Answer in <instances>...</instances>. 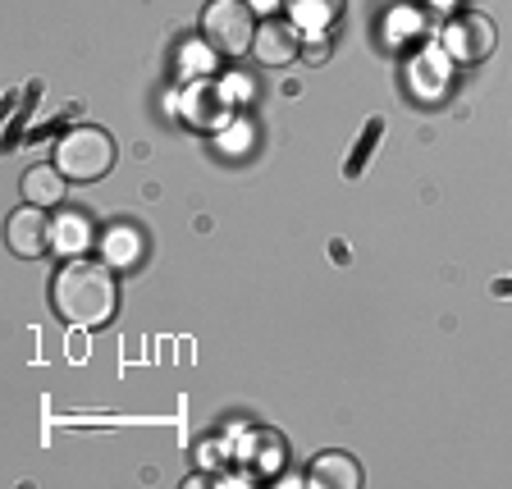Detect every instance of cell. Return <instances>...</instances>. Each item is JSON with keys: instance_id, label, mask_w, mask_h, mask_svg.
<instances>
[{"instance_id": "1", "label": "cell", "mask_w": 512, "mask_h": 489, "mask_svg": "<svg viewBox=\"0 0 512 489\" xmlns=\"http://www.w3.org/2000/svg\"><path fill=\"white\" fill-rule=\"evenodd\" d=\"M51 307L69 330H106L119 311L115 266L87 261V256L64 261L51 279Z\"/></svg>"}, {"instance_id": "2", "label": "cell", "mask_w": 512, "mask_h": 489, "mask_svg": "<svg viewBox=\"0 0 512 489\" xmlns=\"http://www.w3.org/2000/svg\"><path fill=\"white\" fill-rule=\"evenodd\" d=\"M55 165L69 183H96L115 170V138L96 124H78L55 142Z\"/></svg>"}, {"instance_id": "3", "label": "cell", "mask_w": 512, "mask_h": 489, "mask_svg": "<svg viewBox=\"0 0 512 489\" xmlns=\"http://www.w3.org/2000/svg\"><path fill=\"white\" fill-rule=\"evenodd\" d=\"M197 28H202V42L211 46L220 60H243V55H252L256 14L247 0H206Z\"/></svg>"}, {"instance_id": "4", "label": "cell", "mask_w": 512, "mask_h": 489, "mask_svg": "<svg viewBox=\"0 0 512 489\" xmlns=\"http://www.w3.org/2000/svg\"><path fill=\"white\" fill-rule=\"evenodd\" d=\"M51 243H55L51 215H46L42 206H28V202H23L19 211L5 220V247H10L14 256H23V261H37V256H42Z\"/></svg>"}, {"instance_id": "5", "label": "cell", "mask_w": 512, "mask_h": 489, "mask_svg": "<svg viewBox=\"0 0 512 489\" xmlns=\"http://www.w3.org/2000/svg\"><path fill=\"white\" fill-rule=\"evenodd\" d=\"M252 55L266 64V69H284V64H293L302 55L298 23H288V19H261V23H256Z\"/></svg>"}, {"instance_id": "6", "label": "cell", "mask_w": 512, "mask_h": 489, "mask_svg": "<svg viewBox=\"0 0 512 489\" xmlns=\"http://www.w3.org/2000/svg\"><path fill=\"white\" fill-rule=\"evenodd\" d=\"M444 51L458 60H485L494 51V23L485 14H462L458 23H448Z\"/></svg>"}, {"instance_id": "7", "label": "cell", "mask_w": 512, "mask_h": 489, "mask_svg": "<svg viewBox=\"0 0 512 489\" xmlns=\"http://www.w3.org/2000/svg\"><path fill=\"white\" fill-rule=\"evenodd\" d=\"M362 462L352 458V453H320L316 462L307 467V485L311 489H362Z\"/></svg>"}, {"instance_id": "8", "label": "cell", "mask_w": 512, "mask_h": 489, "mask_svg": "<svg viewBox=\"0 0 512 489\" xmlns=\"http://www.w3.org/2000/svg\"><path fill=\"white\" fill-rule=\"evenodd\" d=\"M64 197H69V179L60 174V165H32L23 174V202L28 206L55 211V206H64Z\"/></svg>"}, {"instance_id": "9", "label": "cell", "mask_w": 512, "mask_h": 489, "mask_svg": "<svg viewBox=\"0 0 512 489\" xmlns=\"http://www.w3.org/2000/svg\"><path fill=\"white\" fill-rule=\"evenodd\" d=\"M101 247H106L110 266L128 270V266H138V256H142V234L138 229H128V224H115V229L101 238Z\"/></svg>"}, {"instance_id": "10", "label": "cell", "mask_w": 512, "mask_h": 489, "mask_svg": "<svg viewBox=\"0 0 512 489\" xmlns=\"http://www.w3.org/2000/svg\"><path fill=\"white\" fill-rule=\"evenodd\" d=\"M384 138V119H366L362 133H357V142H352V156L343 160V179H362L366 170V160L375 156V147H380Z\"/></svg>"}, {"instance_id": "11", "label": "cell", "mask_w": 512, "mask_h": 489, "mask_svg": "<svg viewBox=\"0 0 512 489\" xmlns=\"http://www.w3.org/2000/svg\"><path fill=\"white\" fill-rule=\"evenodd\" d=\"M87 243V215H64V247Z\"/></svg>"}, {"instance_id": "12", "label": "cell", "mask_w": 512, "mask_h": 489, "mask_svg": "<svg viewBox=\"0 0 512 489\" xmlns=\"http://www.w3.org/2000/svg\"><path fill=\"white\" fill-rule=\"evenodd\" d=\"M494 293H503V298H508V293H512V279H499V284H494Z\"/></svg>"}]
</instances>
